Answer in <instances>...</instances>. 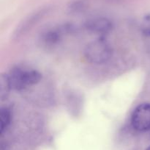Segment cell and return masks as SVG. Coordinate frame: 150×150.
I'll return each mask as SVG.
<instances>
[{"instance_id":"cell-9","label":"cell","mask_w":150,"mask_h":150,"mask_svg":"<svg viewBox=\"0 0 150 150\" xmlns=\"http://www.w3.org/2000/svg\"><path fill=\"white\" fill-rule=\"evenodd\" d=\"M143 33L146 36H150V26H145L143 29Z\"/></svg>"},{"instance_id":"cell-1","label":"cell","mask_w":150,"mask_h":150,"mask_svg":"<svg viewBox=\"0 0 150 150\" xmlns=\"http://www.w3.org/2000/svg\"><path fill=\"white\" fill-rule=\"evenodd\" d=\"M84 57L88 62L93 64H102L111 58L112 49L107 41L95 40L89 43L84 49Z\"/></svg>"},{"instance_id":"cell-2","label":"cell","mask_w":150,"mask_h":150,"mask_svg":"<svg viewBox=\"0 0 150 150\" xmlns=\"http://www.w3.org/2000/svg\"><path fill=\"white\" fill-rule=\"evenodd\" d=\"M131 124L135 129L140 132L150 129V103H142L135 109Z\"/></svg>"},{"instance_id":"cell-3","label":"cell","mask_w":150,"mask_h":150,"mask_svg":"<svg viewBox=\"0 0 150 150\" xmlns=\"http://www.w3.org/2000/svg\"><path fill=\"white\" fill-rule=\"evenodd\" d=\"M88 30L95 33H106L112 29V22L105 17L91 19L85 23Z\"/></svg>"},{"instance_id":"cell-4","label":"cell","mask_w":150,"mask_h":150,"mask_svg":"<svg viewBox=\"0 0 150 150\" xmlns=\"http://www.w3.org/2000/svg\"><path fill=\"white\" fill-rule=\"evenodd\" d=\"M8 75L13 89L21 91L26 88L23 80V69L18 67L14 68L10 71Z\"/></svg>"},{"instance_id":"cell-10","label":"cell","mask_w":150,"mask_h":150,"mask_svg":"<svg viewBox=\"0 0 150 150\" xmlns=\"http://www.w3.org/2000/svg\"><path fill=\"white\" fill-rule=\"evenodd\" d=\"M146 150H150V146H149V147H148V148L147 149H146Z\"/></svg>"},{"instance_id":"cell-8","label":"cell","mask_w":150,"mask_h":150,"mask_svg":"<svg viewBox=\"0 0 150 150\" xmlns=\"http://www.w3.org/2000/svg\"><path fill=\"white\" fill-rule=\"evenodd\" d=\"M60 39V34L56 30H48L42 35V41L45 44L52 46L59 42Z\"/></svg>"},{"instance_id":"cell-7","label":"cell","mask_w":150,"mask_h":150,"mask_svg":"<svg viewBox=\"0 0 150 150\" xmlns=\"http://www.w3.org/2000/svg\"><path fill=\"white\" fill-rule=\"evenodd\" d=\"M11 116V111L8 107H1L0 110V131L1 134L7 129L9 125L10 124Z\"/></svg>"},{"instance_id":"cell-5","label":"cell","mask_w":150,"mask_h":150,"mask_svg":"<svg viewBox=\"0 0 150 150\" xmlns=\"http://www.w3.org/2000/svg\"><path fill=\"white\" fill-rule=\"evenodd\" d=\"M42 79V74L36 70H24L23 80L26 87L38 84Z\"/></svg>"},{"instance_id":"cell-6","label":"cell","mask_w":150,"mask_h":150,"mask_svg":"<svg viewBox=\"0 0 150 150\" xmlns=\"http://www.w3.org/2000/svg\"><path fill=\"white\" fill-rule=\"evenodd\" d=\"M11 88L9 75L2 74L0 77V99L1 101H4L7 98Z\"/></svg>"}]
</instances>
